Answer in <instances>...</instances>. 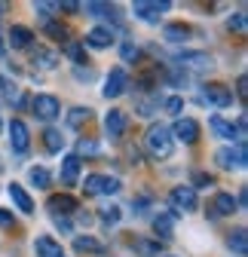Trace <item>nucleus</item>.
I'll return each instance as SVG.
<instances>
[{
	"instance_id": "obj_1",
	"label": "nucleus",
	"mask_w": 248,
	"mask_h": 257,
	"mask_svg": "<svg viewBox=\"0 0 248 257\" xmlns=\"http://www.w3.org/2000/svg\"><path fill=\"white\" fill-rule=\"evenodd\" d=\"M144 144H147V150H150V156H153V159H169V156H172V150H175L172 132H169L163 122H157V125H150V128H147Z\"/></svg>"
},
{
	"instance_id": "obj_2",
	"label": "nucleus",
	"mask_w": 248,
	"mask_h": 257,
	"mask_svg": "<svg viewBox=\"0 0 248 257\" xmlns=\"http://www.w3.org/2000/svg\"><path fill=\"white\" fill-rule=\"evenodd\" d=\"M119 178H110V175H86L83 181V190L86 196H113V193H119Z\"/></svg>"
},
{
	"instance_id": "obj_3",
	"label": "nucleus",
	"mask_w": 248,
	"mask_h": 257,
	"mask_svg": "<svg viewBox=\"0 0 248 257\" xmlns=\"http://www.w3.org/2000/svg\"><path fill=\"white\" fill-rule=\"evenodd\" d=\"M214 163H218L221 169H227V172L245 169V163H248V156H245V141H239L236 150H233V147H221L218 153H214Z\"/></svg>"
},
{
	"instance_id": "obj_4",
	"label": "nucleus",
	"mask_w": 248,
	"mask_h": 257,
	"mask_svg": "<svg viewBox=\"0 0 248 257\" xmlns=\"http://www.w3.org/2000/svg\"><path fill=\"white\" fill-rule=\"evenodd\" d=\"M169 132H172V141L178 138V141H184V144H196V141H199V122L190 119V116H178Z\"/></svg>"
},
{
	"instance_id": "obj_5",
	"label": "nucleus",
	"mask_w": 248,
	"mask_h": 257,
	"mask_svg": "<svg viewBox=\"0 0 248 257\" xmlns=\"http://www.w3.org/2000/svg\"><path fill=\"white\" fill-rule=\"evenodd\" d=\"M169 0H160V4H144V0H135L132 4V13H135V19H141V22H147V25H157L160 22V16L163 13H169Z\"/></svg>"
},
{
	"instance_id": "obj_6",
	"label": "nucleus",
	"mask_w": 248,
	"mask_h": 257,
	"mask_svg": "<svg viewBox=\"0 0 248 257\" xmlns=\"http://www.w3.org/2000/svg\"><path fill=\"white\" fill-rule=\"evenodd\" d=\"M169 199H172L175 211H184V214H187V211H196V205H199L193 187H175V190L169 193Z\"/></svg>"
},
{
	"instance_id": "obj_7",
	"label": "nucleus",
	"mask_w": 248,
	"mask_h": 257,
	"mask_svg": "<svg viewBox=\"0 0 248 257\" xmlns=\"http://www.w3.org/2000/svg\"><path fill=\"white\" fill-rule=\"evenodd\" d=\"M126 89H129V74H126V68H113V71L107 74V80H104V98H119Z\"/></svg>"
},
{
	"instance_id": "obj_8",
	"label": "nucleus",
	"mask_w": 248,
	"mask_h": 257,
	"mask_svg": "<svg viewBox=\"0 0 248 257\" xmlns=\"http://www.w3.org/2000/svg\"><path fill=\"white\" fill-rule=\"evenodd\" d=\"M202 101L205 104H214V107H230L233 104V92L227 86H221V83H208L202 89Z\"/></svg>"
},
{
	"instance_id": "obj_9",
	"label": "nucleus",
	"mask_w": 248,
	"mask_h": 257,
	"mask_svg": "<svg viewBox=\"0 0 248 257\" xmlns=\"http://www.w3.org/2000/svg\"><path fill=\"white\" fill-rule=\"evenodd\" d=\"M34 113H37V119L52 122L61 113V104H58L55 95H37V98H34Z\"/></svg>"
},
{
	"instance_id": "obj_10",
	"label": "nucleus",
	"mask_w": 248,
	"mask_h": 257,
	"mask_svg": "<svg viewBox=\"0 0 248 257\" xmlns=\"http://www.w3.org/2000/svg\"><path fill=\"white\" fill-rule=\"evenodd\" d=\"M211 64L214 61L208 52H181L178 55V68H187V71H208Z\"/></svg>"
},
{
	"instance_id": "obj_11",
	"label": "nucleus",
	"mask_w": 248,
	"mask_h": 257,
	"mask_svg": "<svg viewBox=\"0 0 248 257\" xmlns=\"http://www.w3.org/2000/svg\"><path fill=\"white\" fill-rule=\"evenodd\" d=\"M7 132H10V144H13V150L25 153V150H28V144H31V132H28V125H25L22 119H13V122L7 125Z\"/></svg>"
},
{
	"instance_id": "obj_12",
	"label": "nucleus",
	"mask_w": 248,
	"mask_h": 257,
	"mask_svg": "<svg viewBox=\"0 0 248 257\" xmlns=\"http://www.w3.org/2000/svg\"><path fill=\"white\" fill-rule=\"evenodd\" d=\"M46 208L52 211V217H68L71 211H77V199L68 196V193H58V196H49Z\"/></svg>"
},
{
	"instance_id": "obj_13",
	"label": "nucleus",
	"mask_w": 248,
	"mask_h": 257,
	"mask_svg": "<svg viewBox=\"0 0 248 257\" xmlns=\"http://www.w3.org/2000/svg\"><path fill=\"white\" fill-rule=\"evenodd\" d=\"M80 169H83V163H80L77 153L65 156V159H61V184H65V187H74L77 178H80Z\"/></svg>"
},
{
	"instance_id": "obj_14",
	"label": "nucleus",
	"mask_w": 248,
	"mask_h": 257,
	"mask_svg": "<svg viewBox=\"0 0 248 257\" xmlns=\"http://www.w3.org/2000/svg\"><path fill=\"white\" fill-rule=\"evenodd\" d=\"M175 211H160L157 217H153V230H157V236L160 239H172V233H175Z\"/></svg>"
},
{
	"instance_id": "obj_15",
	"label": "nucleus",
	"mask_w": 248,
	"mask_h": 257,
	"mask_svg": "<svg viewBox=\"0 0 248 257\" xmlns=\"http://www.w3.org/2000/svg\"><path fill=\"white\" fill-rule=\"evenodd\" d=\"M104 132H107V138H119L122 132H126V113H122V110H110L104 116Z\"/></svg>"
},
{
	"instance_id": "obj_16",
	"label": "nucleus",
	"mask_w": 248,
	"mask_h": 257,
	"mask_svg": "<svg viewBox=\"0 0 248 257\" xmlns=\"http://www.w3.org/2000/svg\"><path fill=\"white\" fill-rule=\"evenodd\" d=\"M31 40H34V31L25 28V25H13L10 28V46L13 49H28Z\"/></svg>"
},
{
	"instance_id": "obj_17",
	"label": "nucleus",
	"mask_w": 248,
	"mask_h": 257,
	"mask_svg": "<svg viewBox=\"0 0 248 257\" xmlns=\"http://www.w3.org/2000/svg\"><path fill=\"white\" fill-rule=\"evenodd\" d=\"M110 43H113L110 28H92L86 34V46H92V49H107Z\"/></svg>"
},
{
	"instance_id": "obj_18",
	"label": "nucleus",
	"mask_w": 248,
	"mask_h": 257,
	"mask_svg": "<svg viewBox=\"0 0 248 257\" xmlns=\"http://www.w3.org/2000/svg\"><path fill=\"white\" fill-rule=\"evenodd\" d=\"M10 196H13V202H16L19 211H25V214L34 211V199L28 196V190H25L22 184H10Z\"/></svg>"
},
{
	"instance_id": "obj_19",
	"label": "nucleus",
	"mask_w": 248,
	"mask_h": 257,
	"mask_svg": "<svg viewBox=\"0 0 248 257\" xmlns=\"http://www.w3.org/2000/svg\"><path fill=\"white\" fill-rule=\"evenodd\" d=\"M34 251H37V257H61V245L52 236H37L34 239Z\"/></svg>"
},
{
	"instance_id": "obj_20",
	"label": "nucleus",
	"mask_w": 248,
	"mask_h": 257,
	"mask_svg": "<svg viewBox=\"0 0 248 257\" xmlns=\"http://www.w3.org/2000/svg\"><path fill=\"white\" fill-rule=\"evenodd\" d=\"M211 211L218 214V217H230V214L236 211V199L230 196V193H218V196H214V205H211Z\"/></svg>"
},
{
	"instance_id": "obj_21",
	"label": "nucleus",
	"mask_w": 248,
	"mask_h": 257,
	"mask_svg": "<svg viewBox=\"0 0 248 257\" xmlns=\"http://www.w3.org/2000/svg\"><path fill=\"white\" fill-rule=\"evenodd\" d=\"M74 248H77L80 254H104V242L92 239V236H77V239H74Z\"/></svg>"
},
{
	"instance_id": "obj_22",
	"label": "nucleus",
	"mask_w": 248,
	"mask_h": 257,
	"mask_svg": "<svg viewBox=\"0 0 248 257\" xmlns=\"http://www.w3.org/2000/svg\"><path fill=\"white\" fill-rule=\"evenodd\" d=\"M0 101H7V104H22V92L16 83H10L7 77H0Z\"/></svg>"
},
{
	"instance_id": "obj_23",
	"label": "nucleus",
	"mask_w": 248,
	"mask_h": 257,
	"mask_svg": "<svg viewBox=\"0 0 248 257\" xmlns=\"http://www.w3.org/2000/svg\"><path fill=\"white\" fill-rule=\"evenodd\" d=\"M208 125H211V132L218 135V138H227V141H233V138H236L233 122H227V119H221V116H211V119H208Z\"/></svg>"
},
{
	"instance_id": "obj_24",
	"label": "nucleus",
	"mask_w": 248,
	"mask_h": 257,
	"mask_svg": "<svg viewBox=\"0 0 248 257\" xmlns=\"http://www.w3.org/2000/svg\"><path fill=\"white\" fill-rule=\"evenodd\" d=\"M34 64H37V68H43V71H52L55 68V64H58V55L52 52V49H34Z\"/></svg>"
},
{
	"instance_id": "obj_25",
	"label": "nucleus",
	"mask_w": 248,
	"mask_h": 257,
	"mask_svg": "<svg viewBox=\"0 0 248 257\" xmlns=\"http://www.w3.org/2000/svg\"><path fill=\"white\" fill-rule=\"evenodd\" d=\"M163 34H166L169 43H184V40L190 37V28H184V25H166Z\"/></svg>"
},
{
	"instance_id": "obj_26",
	"label": "nucleus",
	"mask_w": 248,
	"mask_h": 257,
	"mask_svg": "<svg viewBox=\"0 0 248 257\" xmlns=\"http://www.w3.org/2000/svg\"><path fill=\"white\" fill-rule=\"evenodd\" d=\"M43 144H46L49 153H58L61 147H65V138H61L58 128H46V132H43Z\"/></svg>"
},
{
	"instance_id": "obj_27",
	"label": "nucleus",
	"mask_w": 248,
	"mask_h": 257,
	"mask_svg": "<svg viewBox=\"0 0 248 257\" xmlns=\"http://www.w3.org/2000/svg\"><path fill=\"white\" fill-rule=\"evenodd\" d=\"M80 10H86L89 16H95V19H107V16L113 19V16H116V10H113L110 4H95V0H92V4H86V7H80Z\"/></svg>"
},
{
	"instance_id": "obj_28",
	"label": "nucleus",
	"mask_w": 248,
	"mask_h": 257,
	"mask_svg": "<svg viewBox=\"0 0 248 257\" xmlns=\"http://www.w3.org/2000/svg\"><path fill=\"white\" fill-rule=\"evenodd\" d=\"M28 178H31V184H34L37 190H46V187H49V181H52V175H49L43 166H34V169L28 172Z\"/></svg>"
},
{
	"instance_id": "obj_29",
	"label": "nucleus",
	"mask_w": 248,
	"mask_h": 257,
	"mask_svg": "<svg viewBox=\"0 0 248 257\" xmlns=\"http://www.w3.org/2000/svg\"><path fill=\"white\" fill-rule=\"evenodd\" d=\"M61 49H65V55L74 58L77 64H86V49H83L77 40H65V46H61Z\"/></svg>"
},
{
	"instance_id": "obj_30",
	"label": "nucleus",
	"mask_w": 248,
	"mask_h": 257,
	"mask_svg": "<svg viewBox=\"0 0 248 257\" xmlns=\"http://www.w3.org/2000/svg\"><path fill=\"white\" fill-rule=\"evenodd\" d=\"M227 245H230L236 254H245V251H248V239H245V230H236V233H230Z\"/></svg>"
},
{
	"instance_id": "obj_31",
	"label": "nucleus",
	"mask_w": 248,
	"mask_h": 257,
	"mask_svg": "<svg viewBox=\"0 0 248 257\" xmlns=\"http://www.w3.org/2000/svg\"><path fill=\"white\" fill-rule=\"evenodd\" d=\"M119 55H122V61H126V64H132V61L141 58V49H138L135 43H122V46H119Z\"/></svg>"
},
{
	"instance_id": "obj_32",
	"label": "nucleus",
	"mask_w": 248,
	"mask_h": 257,
	"mask_svg": "<svg viewBox=\"0 0 248 257\" xmlns=\"http://www.w3.org/2000/svg\"><path fill=\"white\" fill-rule=\"evenodd\" d=\"M89 113H92V110H89V107H74V110H71V113H68V122H71V125H74V128H80V125H83V122H86V119H89Z\"/></svg>"
},
{
	"instance_id": "obj_33",
	"label": "nucleus",
	"mask_w": 248,
	"mask_h": 257,
	"mask_svg": "<svg viewBox=\"0 0 248 257\" xmlns=\"http://www.w3.org/2000/svg\"><path fill=\"white\" fill-rule=\"evenodd\" d=\"M98 211H101V220L104 223H119V217H122V208H116V205H104Z\"/></svg>"
},
{
	"instance_id": "obj_34",
	"label": "nucleus",
	"mask_w": 248,
	"mask_h": 257,
	"mask_svg": "<svg viewBox=\"0 0 248 257\" xmlns=\"http://www.w3.org/2000/svg\"><path fill=\"white\" fill-rule=\"evenodd\" d=\"M46 34L55 37V40H68V28L58 25V22H49V25H46Z\"/></svg>"
},
{
	"instance_id": "obj_35",
	"label": "nucleus",
	"mask_w": 248,
	"mask_h": 257,
	"mask_svg": "<svg viewBox=\"0 0 248 257\" xmlns=\"http://www.w3.org/2000/svg\"><path fill=\"white\" fill-rule=\"evenodd\" d=\"M166 110H169V113H175V116H181V110H184V98H178V95H172V98L166 101Z\"/></svg>"
},
{
	"instance_id": "obj_36",
	"label": "nucleus",
	"mask_w": 248,
	"mask_h": 257,
	"mask_svg": "<svg viewBox=\"0 0 248 257\" xmlns=\"http://www.w3.org/2000/svg\"><path fill=\"white\" fill-rule=\"evenodd\" d=\"M211 184H214L211 175H205V172H196V175H193V190H196V187H211Z\"/></svg>"
},
{
	"instance_id": "obj_37",
	"label": "nucleus",
	"mask_w": 248,
	"mask_h": 257,
	"mask_svg": "<svg viewBox=\"0 0 248 257\" xmlns=\"http://www.w3.org/2000/svg\"><path fill=\"white\" fill-rule=\"evenodd\" d=\"M230 28H233V31H239V34H245V13L230 16Z\"/></svg>"
},
{
	"instance_id": "obj_38",
	"label": "nucleus",
	"mask_w": 248,
	"mask_h": 257,
	"mask_svg": "<svg viewBox=\"0 0 248 257\" xmlns=\"http://www.w3.org/2000/svg\"><path fill=\"white\" fill-rule=\"evenodd\" d=\"M55 10H58L55 4H34V13H40L46 19V25H49V13H55Z\"/></svg>"
},
{
	"instance_id": "obj_39",
	"label": "nucleus",
	"mask_w": 248,
	"mask_h": 257,
	"mask_svg": "<svg viewBox=\"0 0 248 257\" xmlns=\"http://www.w3.org/2000/svg\"><path fill=\"white\" fill-rule=\"evenodd\" d=\"M135 248H138L141 254H160V245H157V242H144V239H141Z\"/></svg>"
},
{
	"instance_id": "obj_40",
	"label": "nucleus",
	"mask_w": 248,
	"mask_h": 257,
	"mask_svg": "<svg viewBox=\"0 0 248 257\" xmlns=\"http://www.w3.org/2000/svg\"><path fill=\"white\" fill-rule=\"evenodd\" d=\"M80 153L95 156V153H98V144H92V141H80Z\"/></svg>"
},
{
	"instance_id": "obj_41",
	"label": "nucleus",
	"mask_w": 248,
	"mask_h": 257,
	"mask_svg": "<svg viewBox=\"0 0 248 257\" xmlns=\"http://www.w3.org/2000/svg\"><path fill=\"white\" fill-rule=\"evenodd\" d=\"M0 227H13V211L0 208Z\"/></svg>"
},
{
	"instance_id": "obj_42",
	"label": "nucleus",
	"mask_w": 248,
	"mask_h": 257,
	"mask_svg": "<svg viewBox=\"0 0 248 257\" xmlns=\"http://www.w3.org/2000/svg\"><path fill=\"white\" fill-rule=\"evenodd\" d=\"M245 86H248V80H245V77H239V83H236V95H239L242 101H245V95H248V89H245Z\"/></svg>"
},
{
	"instance_id": "obj_43",
	"label": "nucleus",
	"mask_w": 248,
	"mask_h": 257,
	"mask_svg": "<svg viewBox=\"0 0 248 257\" xmlns=\"http://www.w3.org/2000/svg\"><path fill=\"white\" fill-rule=\"evenodd\" d=\"M58 10H65V13H80V4H74V0H65Z\"/></svg>"
},
{
	"instance_id": "obj_44",
	"label": "nucleus",
	"mask_w": 248,
	"mask_h": 257,
	"mask_svg": "<svg viewBox=\"0 0 248 257\" xmlns=\"http://www.w3.org/2000/svg\"><path fill=\"white\" fill-rule=\"evenodd\" d=\"M55 227L65 230V233H71V220H68V217H55Z\"/></svg>"
},
{
	"instance_id": "obj_45",
	"label": "nucleus",
	"mask_w": 248,
	"mask_h": 257,
	"mask_svg": "<svg viewBox=\"0 0 248 257\" xmlns=\"http://www.w3.org/2000/svg\"><path fill=\"white\" fill-rule=\"evenodd\" d=\"M77 80H86V83H89V80H92V71H83V68H77Z\"/></svg>"
},
{
	"instance_id": "obj_46",
	"label": "nucleus",
	"mask_w": 248,
	"mask_h": 257,
	"mask_svg": "<svg viewBox=\"0 0 248 257\" xmlns=\"http://www.w3.org/2000/svg\"><path fill=\"white\" fill-rule=\"evenodd\" d=\"M4 13H7V4H0V16H4Z\"/></svg>"
},
{
	"instance_id": "obj_47",
	"label": "nucleus",
	"mask_w": 248,
	"mask_h": 257,
	"mask_svg": "<svg viewBox=\"0 0 248 257\" xmlns=\"http://www.w3.org/2000/svg\"><path fill=\"white\" fill-rule=\"evenodd\" d=\"M0 132H4V119H0Z\"/></svg>"
},
{
	"instance_id": "obj_48",
	"label": "nucleus",
	"mask_w": 248,
	"mask_h": 257,
	"mask_svg": "<svg viewBox=\"0 0 248 257\" xmlns=\"http://www.w3.org/2000/svg\"><path fill=\"white\" fill-rule=\"evenodd\" d=\"M0 172H4V163H0Z\"/></svg>"
},
{
	"instance_id": "obj_49",
	"label": "nucleus",
	"mask_w": 248,
	"mask_h": 257,
	"mask_svg": "<svg viewBox=\"0 0 248 257\" xmlns=\"http://www.w3.org/2000/svg\"><path fill=\"white\" fill-rule=\"evenodd\" d=\"M0 55H4V46H0Z\"/></svg>"
}]
</instances>
